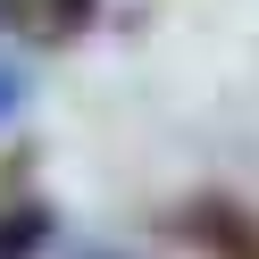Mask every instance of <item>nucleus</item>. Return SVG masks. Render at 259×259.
I'll return each mask as SVG.
<instances>
[{
    "mask_svg": "<svg viewBox=\"0 0 259 259\" xmlns=\"http://www.w3.org/2000/svg\"><path fill=\"white\" fill-rule=\"evenodd\" d=\"M167 234L192 242V251H209V259H259V218L234 201V192H192V201L167 218Z\"/></svg>",
    "mask_w": 259,
    "mask_h": 259,
    "instance_id": "f257e3e1",
    "label": "nucleus"
},
{
    "mask_svg": "<svg viewBox=\"0 0 259 259\" xmlns=\"http://www.w3.org/2000/svg\"><path fill=\"white\" fill-rule=\"evenodd\" d=\"M92 17H101V0H0V25H9V34H25V42H42V51L84 42Z\"/></svg>",
    "mask_w": 259,
    "mask_h": 259,
    "instance_id": "f03ea898",
    "label": "nucleus"
},
{
    "mask_svg": "<svg viewBox=\"0 0 259 259\" xmlns=\"http://www.w3.org/2000/svg\"><path fill=\"white\" fill-rule=\"evenodd\" d=\"M51 242H59V209H42V201L0 209V259H42Z\"/></svg>",
    "mask_w": 259,
    "mask_h": 259,
    "instance_id": "7ed1b4c3",
    "label": "nucleus"
},
{
    "mask_svg": "<svg viewBox=\"0 0 259 259\" xmlns=\"http://www.w3.org/2000/svg\"><path fill=\"white\" fill-rule=\"evenodd\" d=\"M17 109H25V75L0 59V117H17Z\"/></svg>",
    "mask_w": 259,
    "mask_h": 259,
    "instance_id": "20e7f679",
    "label": "nucleus"
},
{
    "mask_svg": "<svg viewBox=\"0 0 259 259\" xmlns=\"http://www.w3.org/2000/svg\"><path fill=\"white\" fill-rule=\"evenodd\" d=\"M84 259H117V251H84Z\"/></svg>",
    "mask_w": 259,
    "mask_h": 259,
    "instance_id": "39448f33",
    "label": "nucleus"
}]
</instances>
